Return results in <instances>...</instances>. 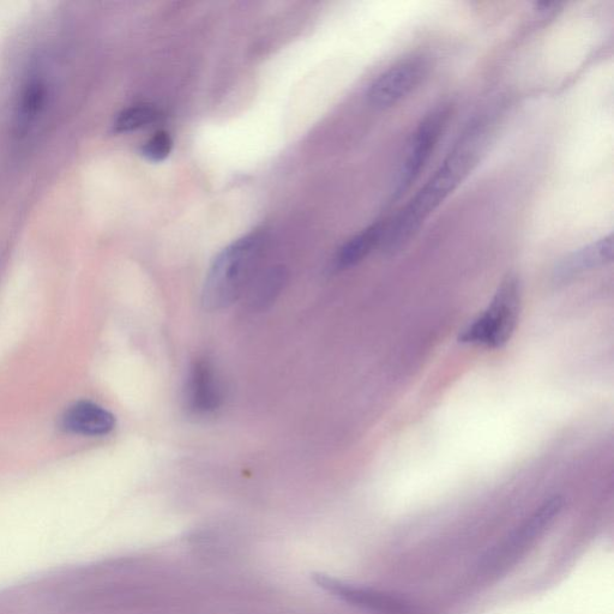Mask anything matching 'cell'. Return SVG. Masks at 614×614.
<instances>
[{"mask_svg": "<svg viewBox=\"0 0 614 614\" xmlns=\"http://www.w3.org/2000/svg\"><path fill=\"white\" fill-rule=\"evenodd\" d=\"M316 582L324 591L361 610L376 614H411L405 603L388 594L373 591L370 588L348 585V583L330 579L324 575L316 576Z\"/></svg>", "mask_w": 614, "mask_h": 614, "instance_id": "obj_8", "label": "cell"}, {"mask_svg": "<svg viewBox=\"0 0 614 614\" xmlns=\"http://www.w3.org/2000/svg\"><path fill=\"white\" fill-rule=\"evenodd\" d=\"M263 249V234L251 233L228 245L215 257L203 286L204 309L224 310L243 296L254 280Z\"/></svg>", "mask_w": 614, "mask_h": 614, "instance_id": "obj_2", "label": "cell"}, {"mask_svg": "<svg viewBox=\"0 0 614 614\" xmlns=\"http://www.w3.org/2000/svg\"><path fill=\"white\" fill-rule=\"evenodd\" d=\"M222 401L224 393L214 366L207 359L195 360L186 379V407L196 415H209L218 411Z\"/></svg>", "mask_w": 614, "mask_h": 614, "instance_id": "obj_6", "label": "cell"}, {"mask_svg": "<svg viewBox=\"0 0 614 614\" xmlns=\"http://www.w3.org/2000/svg\"><path fill=\"white\" fill-rule=\"evenodd\" d=\"M487 142V126L477 120L460 136L449 155L411 202L385 227L383 251L396 254L409 243L425 220L453 194L478 164Z\"/></svg>", "mask_w": 614, "mask_h": 614, "instance_id": "obj_1", "label": "cell"}, {"mask_svg": "<svg viewBox=\"0 0 614 614\" xmlns=\"http://www.w3.org/2000/svg\"><path fill=\"white\" fill-rule=\"evenodd\" d=\"M385 227L382 224H375L365 228L349 239L337 252L335 267L337 270H346L357 266L371 254L377 245L382 243Z\"/></svg>", "mask_w": 614, "mask_h": 614, "instance_id": "obj_11", "label": "cell"}, {"mask_svg": "<svg viewBox=\"0 0 614 614\" xmlns=\"http://www.w3.org/2000/svg\"><path fill=\"white\" fill-rule=\"evenodd\" d=\"M159 112L152 106H134L119 114L114 130L117 132H131L146 128L158 120Z\"/></svg>", "mask_w": 614, "mask_h": 614, "instance_id": "obj_13", "label": "cell"}, {"mask_svg": "<svg viewBox=\"0 0 614 614\" xmlns=\"http://www.w3.org/2000/svg\"><path fill=\"white\" fill-rule=\"evenodd\" d=\"M612 258L613 240L610 234L565 258L558 268V275L569 278L585 273L587 270L605 266L612 261Z\"/></svg>", "mask_w": 614, "mask_h": 614, "instance_id": "obj_10", "label": "cell"}, {"mask_svg": "<svg viewBox=\"0 0 614 614\" xmlns=\"http://www.w3.org/2000/svg\"><path fill=\"white\" fill-rule=\"evenodd\" d=\"M63 426L76 435L105 436L116 426V419L107 409L92 402H80L70 407L63 417Z\"/></svg>", "mask_w": 614, "mask_h": 614, "instance_id": "obj_9", "label": "cell"}, {"mask_svg": "<svg viewBox=\"0 0 614 614\" xmlns=\"http://www.w3.org/2000/svg\"><path fill=\"white\" fill-rule=\"evenodd\" d=\"M424 59L412 57L390 66L369 88L367 99L376 108H389L406 99L426 75Z\"/></svg>", "mask_w": 614, "mask_h": 614, "instance_id": "obj_4", "label": "cell"}, {"mask_svg": "<svg viewBox=\"0 0 614 614\" xmlns=\"http://www.w3.org/2000/svg\"><path fill=\"white\" fill-rule=\"evenodd\" d=\"M563 504L561 497H552L541 505L523 525L510 535L495 555L487 558V565L508 562L525 551L527 546L532 545L561 514Z\"/></svg>", "mask_w": 614, "mask_h": 614, "instance_id": "obj_7", "label": "cell"}, {"mask_svg": "<svg viewBox=\"0 0 614 614\" xmlns=\"http://www.w3.org/2000/svg\"><path fill=\"white\" fill-rule=\"evenodd\" d=\"M172 146V138L167 132H156L142 147V155L149 161L160 162L170 155Z\"/></svg>", "mask_w": 614, "mask_h": 614, "instance_id": "obj_14", "label": "cell"}, {"mask_svg": "<svg viewBox=\"0 0 614 614\" xmlns=\"http://www.w3.org/2000/svg\"><path fill=\"white\" fill-rule=\"evenodd\" d=\"M449 112L445 108L433 111L419 125L417 131L414 132L411 143L406 154L405 162H403L399 179H397L395 195L399 197L411 188V185L417 180L421 170H423L426 162L435 149L436 144L441 136Z\"/></svg>", "mask_w": 614, "mask_h": 614, "instance_id": "obj_5", "label": "cell"}, {"mask_svg": "<svg viewBox=\"0 0 614 614\" xmlns=\"http://www.w3.org/2000/svg\"><path fill=\"white\" fill-rule=\"evenodd\" d=\"M45 98V90L42 88L40 83H32L27 88L26 92H24L22 104H21V114L22 119L28 120L35 117V114L38 113L42 104H44Z\"/></svg>", "mask_w": 614, "mask_h": 614, "instance_id": "obj_15", "label": "cell"}, {"mask_svg": "<svg viewBox=\"0 0 614 614\" xmlns=\"http://www.w3.org/2000/svg\"><path fill=\"white\" fill-rule=\"evenodd\" d=\"M520 282L510 276L502 282L489 309L460 335V342L487 348H501L514 334L520 315Z\"/></svg>", "mask_w": 614, "mask_h": 614, "instance_id": "obj_3", "label": "cell"}, {"mask_svg": "<svg viewBox=\"0 0 614 614\" xmlns=\"http://www.w3.org/2000/svg\"><path fill=\"white\" fill-rule=\"evenodd\" d=\"M286 284L284 270H270L262 279L252 286L249 294V305L254 310H263L275 302Z\"/></svg>", "mask_w": 614, "mask_h": 614, "instance_id": "obj_12", "label": "cell"}]
</instances>
